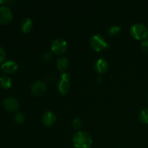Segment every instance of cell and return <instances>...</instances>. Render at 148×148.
Here are the masks:
<instances>
[{"mask_svg": "<svg viewBox=\"0 0 148 148\" xmlns=\"http://www.w3.org/2000/svg\"><path fill=\"white\" fill-rule=\"evenodd\" d=\"M73 143L75 148H90L92 144V140L88 132L79 131L74 136Z\"/></svg>", "mask_w": 148, "mask_h": 148, "instance_id": "obj_1", "label": "cell"}, {"mask_svg": "<svg viewBox=\"0 0 148 148\" xmlns=\"http://www.w3.org/2000/svg\"><path fill=\"white\" fill-rule=\"evenodd\" d=\"M130 34L138 40H144L148 36V29L142 23H135L130 27Z\"/></svg>", "mask_w": 148, "mask_h": 148, "instance_id": "obj_2", "label": "cell"}, {"mask_svg": "<svg viewBox=\"0 0 148 148\" xmlns=\"http://www.w3.org/2000/svg\"><path fill=\"white\" fill-rule=\"evenodd\" d=\"M90 46L95 51H101L109 48L104 38L99 34L93 35L90 39Z\"/></svg>", "mask_w": 148, "mask_h": 148, "instance_id": "obj_3", "label": "cell"}, {"mask_svg": "<svg viewBox=\"0 0 148 148\" xmlns=\"http://www.w3.org/2000/svg\"><path fill=\"white\" fill-rule=\"evenodd\" d=\"M70 75L69 73L63 72L61 75V79L58 84L59 92L62 95H65L67 93L70 89Z\"/></svg>", "mask_w": 148, "mask_h": 148, "instance_id": "obj_4", "label": "cell"}, {"mask_svg": "<svg viewBox=\"0 0 148 148\" xmlns=\"http://www.w3.org/2000/svg\"><path fill=\"white\" fill-rule=\"evenodd\" d=\"M51 51L55 54L62 55L67 50V43L62 38H56L51 43Z\"/></svg>", "mask_w": 148, "mask_h": 148, "instance_id": "obj_5", "label": "cell"}, {"mask_svg": "<svg viewBox=\"0 0 148 148\" xmlns=\"http://www.w3.org/2000/svg\"><path fill=\"white\" fill-rule=\"evenodd\" d=\"M13 14L8 6H0V24L7 25L12 21Z\"/></svg>", "mask_w": 148, "mask_h": 148, "instance_id": "obj_6", "label": "cell"}, {"mask_svg": "<svg viewBox=\"0 0 148 148\" xmlns=\"http://www.w3.org/2000/svg\"><path fill=\"white\" fill-rule=\"evenodd\" d=\"M30 90L33 95L39 96V95H43L46 90V85L43 81L37 80L32 84Z\"/></svg>", "mask_w": 148, "mask_h": 148, "instance_id": "obj_7", "label": "cell"}, {"mask_svg": "<svg viewBox=\"0 0 148 148\" xmlns=\"http://www.w3.org/2000/svg\"><path fill=\"white\" fill-rule=\"evenodd\" d=\"M3 106L6 110L10 111V112H15L20 107L18 101L12 97H9V98L4 99V102H3Z\"/></svg>", "mask_w": 148, "mask_h": 148, "instance_id": "obj_8", "label": "cell"}, {"mask_svg": "<svg viewBox=\"0 0 148 148\" xmlns=\"http://www.w3.org/2000/svg\"><path fill=\"white\" fill-rule=\"evenodd\" d=\"M56 121V116L51 111H46L42 116L43 124L46 127H51L53 125Z\"/></svg>", "mask_w": 148, "mask_h": 148, "instance_id": "obj_9", "label": "cell"}, {"mask_svg": "<svg viewBox=\"0 0 148 148\" xmlns=\"http://www.w3.org/2000/svg\"><path fill=\"white\" fill-rule=\"evenodd\" d=\"M3 72L6 74H12L16 72L18 68L17 63L14 61H7V62H4L1 66Z\"/></svg>", "mask_w": 148, "mask_h": 148, "instance_id": "obj_10", "label": "cell"}, {"mask_svg": "<svg viewBox=\"0 0 148 148\" xmlns=\"http://www.w3.org/2000/svg\"><path fill=\"white\" fill-rule=\"evenodd\" d=\"M94 68H95V71L98 72L99 74H103L108 70V64L106 59H98V60L95 62V65H94Z\"/></svg>", "mask_w": 148, "mask_h": 148, "instance_id": "obj_11", "label": "cell"}, {"mask_svg": "<svg viewBox=\"0 0 148 148\" xmlns=\"http://www.w3.org/2000/svg\"><path fill=\"white\" fill-rule=\"evenodd\" d=\"M33 21H32L31 19L28 18V17L23 19L20 23V29H21L22 32L24 33H29L33 28Z\"/></svg>", "mask_w": 148, "mask_h": 148, "instance_id": "obj_12", "label": "cell"}, {"mask_svg": "<svg viewBox=\"0 0 148 148\" xmlns=\"http://www.w3.org/2000/svg\"><path fill=\"white\" fill-rule=\"evenodd\" d=\"M56 66L62 72L66 70L69 66V59L65 56L59 57L56 61Z\"/></svg>", "mask_w": 148, "mask_h": 148, "instance_id": "obj_13", "label": "cell"}, {"mask_svg": "<svg viewBox=\"0 0 148 148\" xmlns=\"http://www.w3.org/2000/svg\"><path fill=\"white\" fill-rule=\"evenodd\" d=\"M12 82L11 78L8 76H1L0 77V85L4 89H9L12 87Z\"/></svg>", "mask_w": 148, "mask_h": 148, "instance_id": "obj_14", "label": "cell"}, {"mask_svg": "<svg viewBox=\"0 0 148 148\" xmlns=\"http://www.w3.org/2000/svg\"><path fill=\"white\" fill-rule=\"evenodd\" d=\"M139 117H140V121L143 124H148V108L142 110Z\"/></svg>", "mask_w": 148, "mask_h": 148, "instance_id": "obj_15", "label": "cell"}, {"mask_svg": "<svg viewBox=\"0 0 148 148\" xmlns=\"http://www.w3.org/2000/svg\"><path fill=\"white\" fill-rule=\"evenodd\" d=\"M121 31V28L117 25H113L110 27L108 30V33L110 36H116V35L119 34Z\"/></svg>", "mask_w": 148, "mask_h": 148, "instance_id": "obj_16", "label": "cell"}, {"mask_svg": "<svg viewBox=\"0 0 148 148\" xmlns=\"http://www.w3.org/2000/svg\"><path fill=\"white\" fill-rule=\"evenodd\" d=\"M14 119L15 122L17 123V124H23L25 121V116L23 113H16L15 115H14Z\"/></svg>", "mask_w": 148, "mask_h": 148, "instance_id": "obj_17", "label": "cell"}, {"mask_svg": "<svg viewBox=\"0 0 148 148\" xmlns=\"http://www.w3.org/2000/svg\"><path fill=\"white\" fill-rule=\"evenodd\" d=\"M52 58H53V55L51 52H46L42 56V60L44 62H49L52 60Z\"/></svg>", "mask_w": 148, "mask_h": 148, "instance_id": "obj_18", "label": "cell"}, {"mask_svg": "<svg viewBox=\"0 0 148 148\" xmlns=\"http://www.w3.org/2000/svg\"><path fill=\"white\" fill-rule=\"evenodd\" d=\"M72 125H73V127L76 130H79L82 127V121H81L79 119H75L73 120L72 121Z\"/></svg>", "mask_w": 148, "mask_h": 148, "instance_id": "obj_19", "label": "cell"}, {"mask_svg": "<svg viewBox=\"0 0 148 148\" xmlns=\"http://www.w3.org/2000/svg\"><path fill=\"white\" fill-rule=\"evenodd\" d=\"M141 49L144 51L148 52V40L147 39L143 40V42L141 43Z\"/></svg>", "mask_w": 148, "mask_h": 148, "instance_id": "obj_20", "label": "cell"}, {"mask_svg": "<svg viewBox=\"0 0 148 148\" xmlns=\"http://www.w3.org/2000/svg\"><path fill=\"white\" fill-rule=\"evenodd\" d=\"M5 51L3 49V48L1 46H0V64L4 62V59H5Z\"/></svg>", "mask_w": 148, "mask_h": 148, "instance_id": "obj_21", "label": "cell"}, {"mask_svg": "<svg viewBox=\"0 0 148 148\" xmlns=\"http://www.w3.org/2000/svg\"><path fill=\"white\" fill-rule=\"evenodd\" d=\"M147 40H148V36H147Z\"/></svg>", "mask_w": 148, "mask_h": 148, "instance_id": "obj_22", "label": "cell"}, {"mask_svg": "<svg viewBox=\"0 0 148 148\" xmlns=\"http://www.w3.org/2000/svg\"><path fill=\"white\" fill-rule=\"evenodd\" d=\"M147 26H148V24H147Z\"/></svg>", "mask_w": 148, "mask_h": 148, "instance_id": "obj_23", "label": "cell"}, {"mask_svg": "<svg viewBox=\"0 0 148 148\" xmlns=\"http://www.w3.org/2000/svg\"><path fill=\"white\" fill-rule=\"evenodd\" d=\"M147 98H148V96H147Z\"/></svg>", "mask_w": 148, "mask_h": 148, "instance_id": "obj_24", "label": "cell"}]
</instances>
